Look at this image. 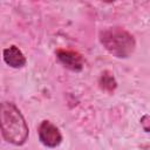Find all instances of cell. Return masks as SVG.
<instances>
[{"mask_svg": "<svg viewBox=\"0 0 150 150\" xmlns=\"http://www.w3.org/2000/svg\"><path fill=\"white\" fill-rule=\"evenodd\" d=\"M55 54L60 63L64 66L67 69L73 71L82 70L84 66V60L80 53L75 50H68V49H57Z\"/></svg>", "mask_w": 150, "mask_h": 150, "instance_id": "4", "label": "cell"}, {"mask_svg": "<svg viewBox=\"0 0 150 150\" xmlns=\"http://www.w3.org/2000/svg\"><path fill=\"white\" fill-rule=\"evenodd\" d=\"M40 142L47 148H56L62 142V135L59 128L50 121H42L38 129Z\"/></svg>", "mask_w": 150, "mask_h": 150, "instance_id": "3", "label": "cell"}, {"mask_svg": "<svg viewBox=\"0 0 150 150\" xmlns=\"http://www.w3.org/2000/svg\"><path fill=\"white\" fill-rule=\"evenodd\" d=\"M2 57H4V61L6 62V64H8L12 68H16V69L22 68L27 62L23 53L14 45L4 49Z\"/></svg>", "mask_w": 150, "mask_h": 150, "instance_id": "5", "label": "cell"}, {"mask_svg": "<svg viewBox=\"0 0 150 150\" xmlns=\"http://www.w3.org/2000/svg\"><path fill=\"white\" fill-rule=\"evenodd\" d=\"M103 48L117 59L129 57L136 48V41L132 34L122 27H107L98 34Z\"/></svg>", "mask_w": 150, "mask_h": 150, "instance_id": "2", "label": "cell"}, {"mask_svg": "<svg viewBox=\"0 0 150 150\" xmlns=\"http://www.w3.org/2000/svg\"><path fill=\"white\" fill-rule=\"evenodd\" d=\"M141 125L145 132H150V115H144L141 118Z\"/></svg>", "mask_w": 150, "mask_h": 150, "instance_id": "7", "label": "cell"}, {"mask_svg": "<svg viewBox=\"0 0 150 150\" xmlns=\"http://www.w3.org/2000/svg\"><path fill=\"white\" fill-rule=\"evenodd\" d=\"M98 83H100L101 89H103L104 91H108V93H114L117 87V82H116L114 75L108 70L102 73Z\"/></svg>", "mask_w": 150, "mask_h": 150, "instance_id": "6", "label": "cell"}, {"mask_svg": "<svg viewBox=\"0 0 150 150\" xmlns=\"http://www.w3.org/2000/svg\"><path fill=\"white\" fill-rule=\"evenodd\" d=\"M0 121L1 135L6 142L16 146L23 145L27 142L29 136V129L23 115L14 103H1Z\"/></svg>", "mask_w": 150, "mask_h": 150, "instance_id": "1", "label": "cell"}]
</instances>
